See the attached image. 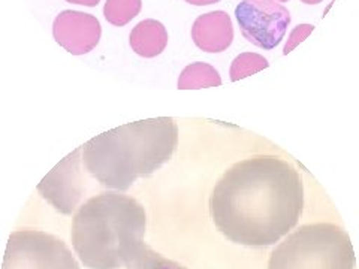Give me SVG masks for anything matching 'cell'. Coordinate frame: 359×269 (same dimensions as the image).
Returning <instances> with one entry per match:
<instances>
[{
  "instance_id": "obj_1",
  "label": "cell",
  "mask_w": 359,
  "mask_h": 269,
  "mask_svg": "<svg viewBox=\"0 0 359 269\" xmlns=\"http://www.w3.org/2000/svg\"><path fill=\"white\" fill-rule=\"evenodd\" d=\"M304 208L297 167L277 156H255L224 172L210 198L216 228L235 244L268 247L294 229Z\"/></svg>"
},
{
  "instance_id": "obj_2",
  "label": "cell",
  "mask_w": 359,
  "mask_h": 269,
  "mask_svg": "<svg viewBox=\"0 0 359 269\" xmlns=\"http://www.w3.org/2000/svg\"><path fill=\"white\" fill-rule=\"evenodd\" d=\"M177 145L178 127L174 118H149L90 139L83 145V162L87 172L104 187L125 192L138 178L161 170Z\"/></svg>"
},
{
  "instance_id": "obj_3",
  "label": "cell",
  "mask_w": 359,
  "mask_h": 269,
  "mask_svg": "<svg viewBox=\"0 0 359 269\" xmlns=\"http://www.w3.org/2000/svg\"><path fill=\"white\" fill-rule=\"evenodd\" d=\"M145 224V209L133 198L117 192L97 195L74 217V250L88 269H120L142 244Z\"/></svg>"
},
{
  "instance_id": "obj_4",
  "label": "cell",
  "mask_w": 359,
  "mask_h": 269,
  "mask_svg": "<svg viewBox=\"0 0 359 269\" xmlns=\"http://www.w3.org/2000/svg\"><path fill=\"white\" fill-rule=\"evenodd\" d=\"M356 257L347 232L332 223L304 224L280 242L268 269H355Z\"/></svg>"
},
{
  "instance_id": "obj_5",
  "label": "cell",
  "mask_w": 359,
  "mask_h": 269,
  "mask_svg": "<svg viewBox=\"0 0 359 269\" xmlns=\"http://www.w3.org/2000/svg\"><path fill=\"white\" fill-rule=\"evenodd\" d=\"M2 269H80V265L57 237L25 229L11 233Z\"/></svg>"
},
{
  "instance_id": "obj_6",
  "label": "cell",
  "mask_w": 359,
  "mask_h": 269,
  "mask_svg": "<svg viewBox=\"0 0 359 269\" xmlns=\"http://www.w3.org/2000/svg\"><path fill=\"white\" fill-rule=\"evenodd\" d=\"M243 36L262 50H273L283 41L290 25L289 11L276 0H243L235 8Z\"/></svg>"
},
{
  "instance_id": "obj_7",
  "label": "cell",
  "mask_w": 359,
  "mask_h": 269,
  "mask_svg": "<svg viewBox=\"0 0 359 269\" xmlns=\"http://www.w3.org/2000/svg\"><path fill=\"white\" fill-rule=\"evenodd\" d=\"M81 153L83 147L67 154L38 186L39 193L62 214H71L83 195Z\"/></svg>"
},
{
  "instance_id": "obj_8",
  "label": "cell",
  "mask_w": 359,
  "mask_h": 269,
  "mask_svg": "<svg viewBox=\"0 0 359 269\" xmlns=\"http://www.w3.org/2000/svg\"><path fill=\"white\" fill-rule=\"evenodd\" d=\"M53 35L55 42L74 55L92 51L100 41L102 29L96 17L80 11H63L54 20Z\"/></svg>"
},
{
  "instance_id": "obj_9",
  "label": "cell",
  "mask_w": 359,
  "mask_h": 269,
  "mask_svg": "<svg viewBox=\"0 0 359 269\" xmlns=\"http://www.w3.org/2000/svg\"><path fill=\"white\" fill-rule=\"evenodd\" d=\"M192 39L205 53H222L233 39L231 17L224 11H215L196 18L192 27Z\"/></svg>"
},
{
  "instance_id": "obj_10",
  "label": "cell",
  "mask_w": 359,
  "mask_h": 269,
  "mask_svg": "<svg viewBox=\"0 0 359 269\" xmlns=\"http://www.w3.org/2000/svg\"><path fill=\"white\" fill-rule=\"evenodd\" d=\"M129 43L132 50L141 57L151 59L165 51L168 45V32L162 22L144 20L130 32Z\"/></svg>"
},
{
  "instance_id": "obj_11",
  "label": "cell",
  "mask_w": 359,
  "mask_h": 269,
  "mask_svg": "<svg viewBox=\"0 0 359 269\" xmlns=\"http://www.w3.org/2000/svg\"><path fill=\"white\" fill-rule=\"evenodd\" d=\"M220 84H222V78L215 67L201 62L189 64L182 72V75H180V80H178L180 90L216 87Z\"/></svg>"
},
{
  "instance_id": "obj_12",
  "label": "cell",
  "mask_w": 359,
  "mask_h": 269,
  "mask_svg": "<svg viewBox=\"0 0 359 269\" xmlns=\"http://www.w3.org/2000/svg\"><path fill=\"white\" fill-rule=\"evenodd\" d=\"M126 268L128 269H187L182 263L166 259V257H163L161 253L154 251L144 242L140 245V249L133 254Z\"/></svg>"
},
{
  "instance_id": "obj_13",
  "label": "cell",
  "mask_w": 359,
  "mask_h": 269,
  "mask_svg": "<svg viewBox=\"0 0 359 269\" xmlns=\"http://www.w3.org/2000/svg\"><path fill=\"white\" fill-rule=\"evenodd\" d=\"M141 6V0H107L104 15L112 26L121 27L140 14Z\"/></svg>"
},
{
  "instance_id": "obj_14",
  "label": "cell",
  "mask_w": 359,
  "mask_h": 269,
  "mask_svg": "<svg viewBox=\"0 0 359 269\" xmlns=\"http://www.w3.org/2000/svg\"><path fill=\"white\" fill-rule=\"evenodd\" d=\"M268 63L265 59H262L261 55L257 54H241L237 59L232 62L231 66V80L232 81H238L241 78L249 76L255 72H257L262 67H266Z\"/></svg>"
},
{
  "instance_id": "obj_15",
  "label": "cell",
  "mask_w": 359,
  "mask_h": 269,
  "mask_svg": "<svg viewBox=\"0 0 359 269\" xmlns=\"http://www.w3.org/2000/svg\"><path fill=\"white\" fill-rule=\"evenodd\" d=\"M66 2L69 4H75V5H84V6H88V8H93L96 6L100 0H66Z\"/></svg>"
},
{
  "instance_id": "obj_16",
  "label": "cell",
  "mask_w": 359,
  "mask_h": 269,
  "mask_svg": "<svg viewBox=\"0 0 359 269\" xmlns=\"http://www.w3.org/2000/svg\"><path fill=\"white\" fill-rule=\"evenodd\" d=\"M187 4L190 5H196V6H204V5H212V4H217L220 0H186Z\"/></svg>"
},
{
  "instance_id": "obj_17",
  "label": "cell",
  "mask_w": 359,
  "mask_h": 269,
  "mask_svg": "<svg viewBox=\"0 0 359 269\" xmlns=\"http://www.w3.org/2000/svg\"><path fill=\"white\" fill-rule=\"evenodd\" d=\"M304 2H307V4H314V2H318V0H304Z\"/></svg>"
},
{
  "instance_id": "obj_18",
  "label": "cell",
  "mask_w": 359,
  "mask_h": 269,
  "mask_svg": "<svg viewBox=\"0 0 359 269\" xmlns=\"http://www.w3.org/2000/svg\"><path fill=\"white\" fill-rule=\"evenodd\" d=\"M283 2H285V0H283Z\"/></svg>"
}]
</instances>
